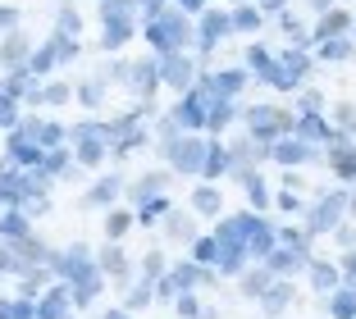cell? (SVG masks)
Here are the masks:
<instances>
[{
    "label": "cell",
    "instance_id": "cell-1",
    "mask_svg": "<svg viewBox=\"0 0 356 319\" xmlns=\"http://www.w3.org/2000/svg\"><path fill=\"white\" fill-rule=\"evenodd\" d=\"M338 28H347V14H329L325 19V32H338Z\"/></svg>",
    "mask_w": 356,
    "mask_h": 319
},
{
    "label": "cell",
    "instance_id": "cell-2",
    "mask_svg": "<svg viewBox=\"0 0 356 319\" xmlns=\"http://www.w3.org/2000/svg\"><path fill=\"white\" fill-rule=\"evenodd\" d=\"M315 5H329V0H315Z\"/></svg>",
    "mask_w": 356,
    "mask_h": 319
}]
</instances>
